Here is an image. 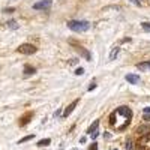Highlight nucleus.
Segmentation results:
<instances>
[{"label": "nucleus", "instance_id": "15", "mask_svg": "<svg viewBox=\"0 0 150 150\" xmlns=\"http://www.w3.org/2000/svg\"><path fill=\"white\" fill-rule=\"evenodd\" d=\"M125 147H126V150H134V146H132V140H128L126 144H125Z\"/></svg>", "mask_w": 150, "mask_h": 150}, {"label": "nucleus", "instance_id": "11", "mask_svg": "<svg viewBox=\"0 0 150 150\" xmlns=\"http://www.w3.org/2000/svg\"><path fill=\"white\" fill-rule=\"evenodd\" d=\"M137 69H140V71H149V62H144V63H138L137 65Z\"/></svg>", "mask_w": 150, "mask_h": 150}, {"label": "nucleus", "instance_id": "24", "mask_svg": "<svg viewBox=\"0 0 150 150\" xmlns=\"http://www.w3.org/2000/svg\"><path fill=\"white\" fill-rule=\"evenodd\" d=\"M144 112H147V114H150V107H146V108H144Z\"/></svg>", "mask_w": 150, "mask_h": 150}, {"label": "nucleus", "instance_id": "10", "mask_svg": "<svg viewBox=\"0 0 150 150\" xmlns=\"http://www.w3.org/2000/svg\"><path fill=\"white\" fill-rule=\"evenodd\" d=\"M98 126H99V120H95L92 126H90L89 129H87V134H92V132H95V131L98 129Z\"/></svg>", "mask_w": 150, "mask_h": 150}, {"label": "nucleus", "instance_id": "6", "mask_svg": "<svg viewBox=\"0 0 150 150\" xmlns=\"http://www.w3.org/2000/svg\"><path fill=\"white\" fill-rule=\"evenodd\" d=\"M75 50H77V51L80 53V56H83L87 62H90L92 60V56H90V53L89 51H86V50L83 48V47H75Z\"/></svg>", "mask_w": 150, "mask_h": 150}, {"label": "nucleus", "instance_id": "21", "mask_svg": "<svg viewBox=\"0 0 150 150\" xmlns=\"http://www.w3.org/2000/svg\"><path fill=\"white\" fill-rule=\"evenodd\" d=\"M144 120H146V122H150V114H147V112H144Z\"/></svg>", "mask_w": 150, "mask_h": 150}, {"label": "nucleus", "instance_id": "27", "mask_svg": "<svg viewBox=\"0 0 150 150\" xmlns=\"http://www.w3.org/2000/svg\"><path fill=\"white\" fill-rule=\"evenodd\" d=\"M114 150H117V149H114Z\"/></svg>", "mask_w": 150, "mask_h": 150}, {"label": "nucleus", "instance_id": "23", "mask_svg": "<svg viewBox=\"0 0 150 150\" xmlns=\"http://www.w3.org/2000/svg\"><path fill=\"white\" fill-rule=\"evenodd\" d=\"M93 89H96V84H90V86H89V92H92Z\"/></svg>", "mask_w": 150, "mask_h": 150}, {"label": "nucleus", "instance_id": "9", "mask_svg": "<svg viewBox=\"0 0 150 150\" xmlns=\"http://www.w3.org/2000/svg\"><path fill=\"white\" fill-rule=\"evenodd\" d=\"M119 51H120L119 47H114V48H112V51H111V54H110V60H116V57L119 56Z\"/></svg>", "mask_w": 150, "mask_h": 150}, {"label": "nucleus", "instance_id": "17", "mask_svg": "<svg viewBox=\"0 0 150 150\" xmlns=\"http://www.w3.org/2000/svg\"><path fill=\"white\" fill-rule=\"evenodd\" d=\"M84 74V68H77L75 69V75H83Z\"/></svg>", "mask_w": 150, "mask_h": 150}, {"label": "nucleus", "instance_id": "18", "mask_svg": "<svg viewBox=\"0 0 150 150\" xmlns=\"http://www.w3.org/2000/svg\"><path fill=\"white\" fill-rule=\"evenodd\" d=\"M14 11H15L14 8H6V9H3V12H5V14H12Z\"/></svg>", "mask_w": 150, "mask_h": 150}, {"label": "nucleus", "instance_id": "13", "mask_svg": "<svg viewBox=\"0 0 150 150\" xmlns=\"http://www.w3.org/2000/svg\"><path fill=\"white\" fill-rule=\"evenodd\" d=\"M6 26H8L9 29H18V24H17V21H14V20L8 21V23H6Z\"/></svg>", "mask_w": 150, "mask_h": 150}, {"label": "nucleus", "instance_id": "7", "mask_svg": "<svg viewBox=\"0 0 150 150\" xmlns=\"http://www.w3.org/2000/svg\"><path fill=\"white\" fill-rule=\"evenodd\" d=\"M36 74V69L30 65H26L24 66V75H35Z\"/></svg>", "mask_w": 150, "mask_h": 150}, {"label": "nucleus", "instance_id": "12", "mask_svg": "<svg viewBox=\"0 0 150 150\" xmlns=\"http://www.w3.org/2000/svg\"><path fill=\"white\" fill-rule=\"evenodd\" d=\"M50 143H51V140H50V138H44V140L38 141V146H39V147H45V146H50Z\"/></svg>", "mask_w": 150, "mask_h": 150}, {"label": "nucleus", "instance_id": "26", "mask_svg": "<svg viewBox=\"0 0 150 150\" xmlns=\"http://www.w3.org/2000/svg\"><path fill=\"white\" fill-rule=\"evenodd\" d=\"M72 150H80V149H72Z\"/></svg>", "mask_w": 150, "mask_h": 150}, {"label": "nucleus", "instance_id": "25", "mask_svg": "<svg viewBox=\"0 0 150 150\" xmlns=\"http://www.w3.org/2000/svg\"><path fill=\"white\" fill-rule=\"evenodd\" d=\"M149 69H150V60H149Z\"/></svg>", "mask_w": 150, "mask_h": 150}, {"label": "nucleus", "instance_id": "5", "mask_svg": "<svg viewBox=\"0 0 150 150\" xmlns=\"http://www.w3.org/2000/svg\"><path fill=\"white\" fill-rule=\"evenodd\" d=\"M125 80H126L129 84H140V77L135 74H128L126 77H125Z\"/></svg>", "mask_w": 150, "mask_h": 150}, {"label": "nucleus", "instance_id": "20", "mask_svg": "<svg viewBox=\"0 0 150 150\" xmlns=\"http://www.w3.org/2000/svg\"><path fill=\"white\" fill-rule=\"evenodd\" d=\"M90 135H92V140H95V138H96V137H98V135H99V132H98V129H96V131H95V132H92V134H90Z\"/></svg>", "mask_w": 150, "mask_h": 150}, {"label": "nucleus", "instance_id": "2", "mask_svg": "<svg viewBox=\"0 0 150 150\" xmlns=\"http://www.w3.org/2000/svg\"><path fill=\"white\" fill-rule=\"evenodd\" d=\"M17 51L21 53V54H35L36 53V47L32 45V44H21L17 48Z\"/></svg>", "mask_w": 150, "mask_h": 150}, {"label": "nucleus", "instance_id": "19", "mask_svg": "<svg viewBox=\"0 0 150 150\" xmlns=\"http://www.w3.org/2000/svg\"><path fill=\"white\" fill-rule=\"evenodd\" d=\"M89 150H98V144H96V143H92V144L89 146Z\"/></svg>", "mask_w": 150, "mask_h": 150}, {"label": "nucleus", "instance_id": "1", "mask_svg": "<svg viewBox=\"0 0 150 150\" xmlns=\"http://www.w3.org/2000/svg\"><path fill=\"white\" fill-rule=\"evenodd\" d=\"M68 27L72 32L83 33V32H87L90 29V23L86 20H71V21H68Z\"/></svg>", "mask_w": 150, "mask_h": 150}, {"label": "nucleus", "instance_id": "3", "mask_svg": "<svg viewBox=\"0 0 150 150\" xmlns=\"http://www.w3.org/2000/svg\"><path fill=\"white\" fill-rule=\"evenodd\" d=\"M51 5H53L51 0H39V2H36V3L33 5V9H36V11H44V9H50V8H51Z\"/></svg>", "mask_w": 150, "mask_h": 150}, {"label": "nucleus", "instance_id": "4", "mask_svg": "<svg viewBox=\"0 0 150 150\" xmlns=\"http://www.w3.org/2000/svg\"><path fill=\"white\" fill-rule=\"evenodd\" d=\"M78 101H80V99H75V101L74 102H71L66 108H65V111H63V117H68L69 114H71V112L74 111V108L75 107H77V104H78Z\"/></svg>", "mask_w": 150, "mask_h": 150}, {"label": "nucleus", "instance_id": "22", "mask_svg": "<svg viewBox=\"0 0 150 150\" xmlns=\"http://www.w3.org/2000/svg\"><path fill=\"white\" fill-rule=\"evenodd\" d=\"M131 2H132L135 6H140V5H141V3H140V0H131Z\"/></svg>", "mask_w": 150, "mask_h": 150}, {"label": "nucleus", "instance_id": "8", "mask_svg": "<svg viewBox=\"0 0 150 150\" xmlns=\"http://www.w3.org/2000/svg\"><path fill=\"white\" fill-rule=\"evenodd\" d=\"M137 132L141 134V135H149L150 134V126H140L137 129Z\"/></svg>", "mask_w": 150, "mask_h": 150}, {"label": "nucleus", "instance_id": "14", "mask_svg": "<svg viewBox=\"0 0 150 150\" xmlns=\"http://www.w3.org/2000/svg\"><path fill=\"white\" fill-rule=\"evenodd\" d=\"M35 138V135H27V137H24V138H21L20 141H18V144H23V143H26V141H30V140H33Z\"/></svg>", "mask_w": 150, "mask_h": 150}, {"label": "nucleus", "instance_id": "16", "mask_svg": "<svg viewBox=\"0 0 150 150\" xmlns=\"http://www.w3.org/2000/svg\"><path fill=\"white\" fill-rule=\"evenodd\" d=\"M141 26H143V29H144L146 32H150V23H143Z\"/></svg>", "mask_w": 150, "mask_h": 150}]
</instances>
